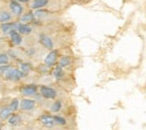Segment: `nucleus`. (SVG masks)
I'll list each match as a JSON object with an SVG mask.
<instances>
[{
	"label": "nucleus",
	"mask_w": 146,
	"mask_h": 130,
	"mask_svg": "<svg viewBox=\"0 0 146 130\" xmlns=\"http://www.w3.org/2000/svg\"><path fill=\"white\" fill-rule=\"evenodd\" d=\"M0 72L3 73L5 77H7L8 80H11V81H17L20 77L24 76V74L20 71L16 70V69H13L11 66H6L3 69H0Z\"/></svg>",
	"instance_id": "1"
},
{
	"label": "nucleus",
	"mask_w": 146,
	"mask_h": 130,
	"mask_svg": "<svg viewBox=\"0 0 146 130\" xmlns=\"http://www.w3.org/2000/svg\"><path fill=\"white\" fill-rule=\"evenodd\" d=\"M40 93L44 98L46 99H54L56 96V92L51 88H46V86H42L40 88Z\"/></svg>",
	"instance_id": "2"
},
{
	"label": "nucleus",
	"mask_w": 146,
	"mask_h": 130,
	"mask_svg": "<svg viewBox=\"0 0 146 130\" xmlns=\"http://www.w3.org/2000/svg\"><path fill=\"white\" fill-rule=\"evenodd\" d=\"M17 27H18L17 24H8V22H6V24H3V25L1 26V29H2V33H5V34H9V33L16 30Z\"/></svg>",
	"instance_id": "3"
},
{
	"label": "nucleus",
	"mask_w": 146,
	"mask_h": 130,
	"mask_svg": "<svg viewBox=\"0 0 146 130\" xmlns=\"http://www.w3.org/2000/svg\"><path fill=\"white\" fill-rule=\"evenodd\" d=\"M56 59H57V53H56V51H53V52H51L48 55L46 56V59H45V63L47 64V65H54L55 62H56Z\"/></svg>",
	"instance_id": "4"
},
{
	"label": "nucleus",
	"mask_w": 146,
	"mask_h": 130,
	"mask_svg": "<svg viewBox=\"0 0 146 130\" xmlns=\"http://www.w3.org/2000/svg\"><path fill=\"white\" fill-rule=\"evenodd\" d=\"M40 121L46 127H52L54 125V119H53V117H50V115H43L40 118Z\"/></svg>",
	"instance_id": "5"
},
{
	"label": "nucleus",
	"mask_w": 146,
	"mask_h": 130,
	"mask_svg": "<svg viewBox=\"0 0 146 130\" xmlns=\"http://www.w3.org/2000/svg\"><path fill=\"white\" fill-rule=\"evenodd\" d=\"M40 43L46 47V48H52L53 47V43H52V40H51V38L48 37V36H46V35H42L40 36Z\"/></svg>",
	"instance_id": "6"
},
{
	"label": "nucleus",
	"mask_w": 146,
	"mask_h": 130,
	"mask_svg": "<svg viewBox=\"0 0 146 130\" xmlns=\"http://www.w3.org/2000/svg\"><path fill=\"white\" fill-rule=\"evenodd\" d=\"M21 93L24 95H34L36 94V86L35 85H29V86H26L21 90Z\"/></svg>",
	"instance_id": "7"
},
{
	"label": "nucleus",
	"mask_w": 146,
	"mask_h": 130,
	"mask_svg": "<svg viewBox=\"0 0 146 130\" xmlns=\"http://www.w3.org/2000/svg\"><path fill=\"white\" fill-rule=\"evenodd\" d=\"M21 108L24 109V110H31V109H33L34 108V101H32V100H23V102H21Z\"/></svg>",
	"instance_id": "8"
},
{
	"label": "nucleus",
	"mask_w": 146,
	"mask_h": 130,
	"mask_svg": "<svg viewBox=\"0 0 146 130\" xmlns=\"http://www.w3.org/2000/svg\"><path fill=\"white\" fill-rule=\"evenodd\" d=\"M10 8H11L13 13H14V14H16V15H20V14H21V11H23L21 6L18 5L17 2H15V1H13V2L10 3Z\"/></svg>",
	"instance_id": "9"
},
{
	"label": "nucleus",
	"mask_w": 146,
	"mask_h": 130,
	"mask_svg": "<svg viewBox=\"0 0 146 130\" xmlns=\"http://www.w3.org/2000/svg\"><path fill=\"white\" fill-rule=\"evenodd\" d=\"M10 36H11V39H13V43L14 44H16V45H18L21 43V37H20V35H19L17 32H11L10 33Z\"/></svg>",
	"instance_id": "10"
},
{
	"label": "nucleus",
	"mask_w": 146,
	"mask_h": 130,
	"mask_svg": "<svg viewBox=\"0 0 146 130\" xmlns=\"http://www.w3.org/2000/svg\"><path fill=\"white\" fill-rule=\"evenodd\" d=\"M18 30L21 33V34H24V35H28L31 32H32V29H31V27L29 26H27V25H18Z\"/></svg>",
	"instance_id": "11"
},
{
	"label": "nucleus",
	"mask_w": 146,
	"mask_h": 130,
	"mask_svg": "<svg viewBox=\"0 0 146 130\" xmlns=\"http://www.w3.org/2000/svg\"><path fill=\"white\" fill-rule=\"evenodd\" d=\"M48 0H35L32 5V8H40V7H44L45 5H47Z\"/></svg>",
	"instance_id": "12"
},
{
	"label": "nucleus",
	"mask_w": 146,
	"mask_h": 130,
	"mask_svg": "<svg viewBox=\"0 0 146 130\" xmlns=\"http://www.w3.org/2000/svg\"><path fill=\"white\" fill-rule=\"evenodd\" d=\"M19 121H20V117L19 115H13L9 119V123H11V125H18Z\"/></svg>",
	"instance_id": "13"
},
{
	"label": "nucleus",
	"mask_w": 146,
	"mask_h": 130,
	"mask_svg": "<svg viewBox=\"0 0 146 130\" xmlns=\"http://www.w3.org/2000/svg\"><path fill=\"white\" fill-rule=\"evenodd\" d=\"M54 75H55V77H57V79L63 76V71H62V66H61V65H60V66H57V67L55 69Z\"/></svg>",
	"instance_id": "14"
},
{
	"label": "nucleus",
	"mask_w": 146,
	"mask_h": 130,
	"mask_svg": "<svg viewBox=\"0 0 146 130\" xmlns=\"http://www.w3.org/2000/svg\"><path fill=\"white\" fill-rule=\"evenodd\" d=\"M29 71H31V65L29 64H23L21 65V73L24 75H26Z\"/></svg>",
	"instance_id": "15"
},
{
	"label": "nucleus",
	"mask_w": 146,
	"mask_h": 130,
	"mask_svg": "<svg viewBox=\"0 0 146 130\" xmlns=\"http://www.w3.org/2000/svg\"><path fill=\"white\" fill-rule=\"evenodd\" d=\"M53 119H54V122L56 123H60V125H65V119L64 118H62V117H53Z\"/></svg>",
	"instance_id": "16"
},
{
	"label": "nucleus",
	"mask_w": 146,
	"mask_h": 130,
	"mask_svg": "<svg viewBox=\"0 0 146 130\" xmlns=\"http://www.w3.org/2000/svg\"><path fill=\"white\" fill-rule=\"evenodd\" d=\"M69 63H70V57H63L62 59H61V62H60V65L61 66H66V65H69Z\"/></svg>",
	"instance_id": "17"
},
{
	"label": "nucleus",
	"mask_w": 146,
	"mask_h": 130,
	"mask_svg": "<svg viewBox=\"0 0 146 130\" xmlns=\"http://www.w3.org/2000/svg\"><path fill=\"white\" fill-rule=\"evenodd\" d=\"M8 19H10V16H9L7 13L0 14V21H6V20H8Z\"/></svg>",
	"instance_id": "18"
},
{
	"label": "nucleus",
	"mask_w": 146,
	"mask_h": 130,
	"mask_svg": "<svg viewBox=\"0 0 146 130\" xmlns=\"http://www.w3.org/2000/svg\"><path fill=\"white\" fill-rule=\"evenodd\" d=\"M8 63V57L6 55H3V54H1L0 55V65L1 64H7Z\"/></svg>",
	"instance_id": "19"
},
{
	"label": "nucleus",
	"mask_w": 146,
	"mask_h": 130,
	"mask_svg": "<svg viewBox=\"0 0 146 130\" xmlns=\"http://www.w3.org/2000/svg\"><path fill=\"white\" fill-rule=\"evenodd\" d=\"M17 107H18V101H17V100H14L9 109H10L11 111H14V110H16V109H17Z\"/></svg>",
	"instance_id": "20"
},
{
	"label": "nucleus",
	"mask_w": 146,
	"mask_h": 130,
	"mask_svg": "<svg viewBox=\"0 0 146 130\" xmlns=\"http://www.w3.org/2000/svg\"><path fill=\"white\" fill-rule=\"evenodd\" d=\"M10 111H11L10 109H6V110L3 109V110L1 111V118H7V117L9 115V113H10Z\"/></svg>",
	"instance_id": "21"
},
{
	"label": "nucleus",
	"mask_w": 146,
	"mask_h": 130,
	"mask_svg": "<svg viewBox=\"0 0 146 130\" xmlns=\"http://www.w3.org/2000/svg\"><path fill=\"white\" fill-rule=\"evenodd\" d=\"M33 19V14H27L26 16L23 17V21H27V20H31Z\"/></svg>",
	"instance_id": "22"
},
{
	"label": "nucleus",
	"mask_w": 146,
	"mask_h": 130,
	"mask_svg": "<svg viewBox=\"0 0 146 130\" xmlns=\"http://www.w3.org/2000/svg\"><path fill=\"white\" fill-rule=\"evenodd\" d=\"M60 108H61V103H60V102H55L54 106H53V110H54V111H58Z\"/></svg>",
	"instance_id": "23"
},
{
	"label": "nucleus",
	"mask_w": 146,
	"mask_h": 130,
	"mask_svg": "<svg viewBox=\"0 0 146 130\" xmlns=\"http://www.w3.org/2000/svg\"><path fill=\"white\" fill-rule=\"evenodd\" d=\"M18 1H21V2H27L28 0H18Z\"/></svg>",
	"instance_id": "24"
}]
</instances>
